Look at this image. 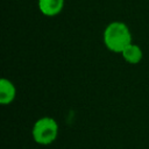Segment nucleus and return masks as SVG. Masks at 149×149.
I'll return each mask as SVG.
<instances>
[{
	"instance_id": "20e7f679",
	"label": "nucleus",
	"mask_w": 149,
	"mask_h": 149,
	"mask_svg": "<svg viewBox=\"0 0 149 149\" xmlns=\"http://www.w3.org/2000/svg\"><path fill=\"white\" fill-rule=\"evenodd\" d=\"M16 95V88L14 84L7 78H1L0 80V102L2 105L10 104Z\"/></svg>"
},
{
	"instance_id": "f03ea898",
	"label": "nucleus",
	"mask_w": 149,
	"mask_h": 149,
	"mask_svg": "<svg viewBox=\"0 0 149 149\" xmlns=\"http://www.w3.org/2000/svg\"><path fill=\"white\" fill-rule=\"evenodd\" d=\"M58 135V123L50 116L40 118L33 126L31 136L37 144H51Z\"/></svg>"
},
{
	"instance_id": "39448f33",
	"label": "nucleus",
	"mask_w": 149,
	"mask_h": 149,
	"mask_svg": "<svg viewBox=\"0 0 149 149\" xmlns=\"http://www.w3.org/2000/svg\"><path fill=\"white\" fill-rule=\"evenodd\" d=\"M121 55L123 59L129 64H139L143 57L142 49L137 44H134L133 42L121 51Z\"/></svg>"
},
{
	"instance_id": "f257e3e1",
	"label": "nucleus",
	"mask_w": 149,
	"mask_h": 149,
	"mask_svg": "<svg viewBox=\"0 0 149 149\" xmlns=\"http://www.w3.org/2000/svg\"><path fill=\"white\" fill-rule=\"evenodd\" d=\"M102 40L109 51L121 54V51L132 43V34L126 23L121 21H113L105 28Z\"/></svg>"
},
{
	"instance_id": "7ed1b4c3",
	"label": "nucleus",
	"mask_w": 149,
	"mask_h": 149,
	"mask_svg": "<svg viewBox=\"0 0 149 149\" xmlns=\"http://www.w3.org/2000/svg\"><path fill=\"white\" fill-rule=\"evenodd\" d=\"M37 6L43 15L56 16L63 10L64 0H38Z\"/></svg>"
}]
</instances>
